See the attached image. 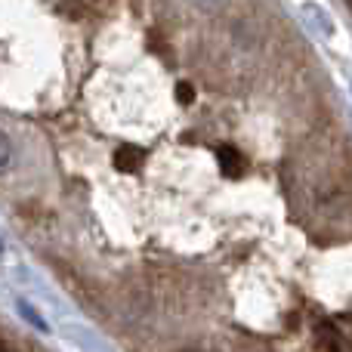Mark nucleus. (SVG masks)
Instances as JSON below:
<instances>
[{
	"instance_id": "5",
	"label": "nucleus",
	"mask_w": 352,
	"mask_h": 352,
	"mask_svg": "<svg viewBox=\"0 0 352 352\" xmlns=\"http://www.w3.org/2000/svg\"><path fill=\"white\" fill-rule=\"evenodd\" d=\"M19 312H22V318H25V322H31L37 331H47V322H43V318H41V312H37L31 303H25V300H19Z\"/></svg>"
},
{
	"instance_id": "4",
	"label": "nucleus",
	"mask_w": 352,
	"mask_h": 352,
	"mask_svg": "<svg viewBox=\"0 0 352 352\" xmlns=\"http://www.w3.org/2000/svg\"><path fill=\"white\" fill-rule=\"evenodd\" d=\"M12 158H16V146H12V140L3 133V130H0V173L10 170Z\"/></svg>"
},
{
	"instance_id": "2",
	"label": "nucleus",
	"mask_w": 352,
	"mask_h": 352,
	"mask_svg": "<svg viewBox=\"0 0 352 352\" xmlns=\"http://www.w3.org/2000/svg\"><path fill=\"white\" fill-rule=\"evenodd\" d=\"M303 16L309 19V22L316 25V28L322 31L324 37H331V34H334V22H331V16H328V12H324L318 3H303Z\"/></svg>"
},
{
	"instance_id": "7",
	"label": "nucleus",
	"mask_w": 352,
	"mask_h": 352,
	"mask_svg": "<svg viewBox=\"0 0 352 352\" xmlns=\"http://www.w3.org/2000/svg\"><path fill=\"white\" fill-rule=\"evenodd\" d=\"M0 352H12L10 346H6V343H0Z\"/></svg>"
},
{
	"instance_id": "1",
	"label": "nucleus",
	"mask_w": 352,
	"mask_h": 352,
	"mask_svg": "<svg viewBox=\"0 0 352 352\" xmlns=\"http://www.w3.org/2000/svg\"><path fill=\"white\" fill-rule=\"evenodd\" d=\"M142 161H146V152H142V148H136V146H121L115 152V164H118V170H124V173L140 170Z\"/></svg>"
},
{
	"instance_id": "8",
	"label": "nucleus",
	"mask_w": 352,
	"mask_h": 352,
	"mask_svg": "<svg viewBox=\"0 0 352 352\" xmlns=\"http://www.w3.org/2000/svg\"><path fill=\"white\" fill-rule=\"evenodd\" d=\"M182 352H201V349H182Z\"/></svg>"
},
{
	"instance_id": "3",
	"label": "nucleus",
	"mask_w": 352,
	"mask_h": 352,
	"mask_svg": "<svg viewBox=\"0 0 352 352\" xmlns=\"http://www.w3.org/2000/svg\"><path fill=\"white\" fill-rule=\"evenodd\" d=\"M219 164H223V173L238 176V173H241V155H238L235 148L223 146V148H219Z\"/></svg>"
},
{
	"instance_id": "6",
	"label": "nucleus",
	"mask_w": 352,
	"mask_h": 352,
	"mask_svg": "<svg viewBox=\"0 0 352 352\" xmlns=\"http://www.w3.org/2000/svg\"><path fill=\"white\" fill-rule=\"evenodd\" d=\"M179 99H186V102L192 99V87H188V84H182V87H179Z\"/></svg>"
},
{
	"instance_id": "9",
	"label": "nucleus",
	"mask_w": 352,
	"mask_h": 352,
	"mask_svg": "<svg viewBox=\"0 0 352 352\" xmlns=\"http://www.w3.org/2000/svg\"><path fill=\"white\" fill-rule=\"evenodd\" d=\"M0 250H3V248H0Z\"/></svg>"
}]
</instances>
